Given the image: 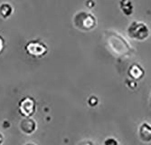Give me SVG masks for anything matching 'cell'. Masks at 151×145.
Returning <instances> with one entry per match:
<instances>
[{"mask_svg": "<svg viewBox=\"0 0 151 145\" xmlns=\"http://www.w3.org/2000/svg\"><path fill=\"white\" fill-rule=\"evenodd\" d=\"M20 128L25 134H32L36 130V123L30 117H24L20 123Z\"/></svg>", "mask_w": 151, "mask_h": 145, "instance_id": "8992f818", "label": "cell"}, {"mask_svg": "<svg viewBox=\"0 0 151 145\" xmlns=\"http://www.w3.org/2000/svg\"><path fill=\"white\" fill-rule=\"evenodd\" d=\"M25 50L27 54L34 57H42L47 53V46L42 42L33 40L27 43Z\"/></svg>", "mask_w": 151, "mask_h": 145, "instance_id": "277c9868", "label": "cell"}, {"mask_svg": "<svg viewBox=\"0 0 151 145\" xmlns=\"http://www.w3.org/2000/svg\"><path fill=\"white\" fill-rule=\"evenodd\" d=\"M103 41L107 50L116 58H126L130 56L133 53V48L129 42L114 31H104Z\"/></svg>", "mask_w": 151, "mask_h": 145, "instance_id": "6da1fadb", "label": "cell"}, {"mask_svg": "<svg viewBox=\"0 0 151 145\" xmlns=\"http://www.w3.org/2000/svg\"><path fill=\"white\" fill-rule=\"evenodd\" d=\"M144 70L139 64L134 63L129 69V75L133 80H139L144 76Z\"/></svg>", "mask_w": 151, "mask_h": 145, "instance_id": "ba28073f", "label": "cell"}, {"mask_svg": "<svg viewBox=\"0 0 151 145\" xmlns=\"http://www.w3.org/2000/svg\"><path fill=\"white\" fill-rule=\"evenodd\" d=\"M129 36L137 41H143L149 35L147 25L140 21H133L128 27Z\"/></svg>", "mask_w": 151, "mask_h": 145, "instance_id": "3957f363", "label": "cell"}, {"mask_svg": "<svg viewBox=\"0 0 151 145\" xmlns=\"http://www.w3.org/2000/svg\"><path fill=\"white\" fill-rule=\"evenodd\" d=\"M36 110V104L34 98L26 96L19 102V111L24 117H31Z\"/></svg>", "mask_w": 151, "mask_h": 145, "instance_id": "5b68a950", "label": "cell"}, {"mask_svg": "<svg viewBox=\"0 0 151 145\" xmlns=\"http://www.w3.org/2000/svg\"><path fill=\"white\" fill-rule=\"evenodd\" d=\"M150 104H151V95H150Z\"/></svg>", "mask_w": 151, "mask_h": 145, "instance_id": "4fadbf2b", "label": "cell"}, {"mask_svg": "<svg viewBox=\"0 0 151 145\" xmlns=\"http://www.w3.org/2000/svg\"><path fill=\"white\" fill-rule=\"evenodd\" d=\"M139 137L144 142L151 141V125L148 123H143L139 128Z\"/></svg>", "mask_w": 151, "mask_h": 145, "instance_id": "52a82bcc", "label": "cell"}, {"mask_svg": "<svg viewBox=\"0 0 151 145\" xmlns=\"http://www.w3.org/2000/svg\"><path fill=\"white\" fill-rule=\"evenodd\" d=\"M4 46H5V41H4V39L3 37L0 35V54L3 52L4 50Z\"/></svg>", "mask_w": 151, "mask_h": 145, "instance_id": "30bf717a", "label": "cell"}, {"mask_svg": "<svg viewBox=\"0 0 151 145\" xmlns=\"http://www.w3.org/2000/svg\"><path fill=\"white\" fill-rule=\"evenodd\" d=\"M108 143H109V144H111V143L117 144V143H118V141H117L116 140H113V138H111V141H109V140H108V141H105V144H108Z\"/></svg>", "mask_w": 151, "mask_h": 145, "instance_id": "8fae6325", "label": "cell"}, {"mask_svg": "<svg viewBox=\"0 0 151 145\" xmlns=\"http://www.w3.org/2000/svg\"><path fill=\"white\" fill-rule=\"evenodd\" d=\"M3 142V135L0 133V143H2Z\"/></svg>", "mask_w": 151, "mask_h": 145, "instance_id": "7c38bea8", "label": "cell"}, {"mask_svg": "<svg viewBox=\"0 0 151 145\" xmlns=\"http://www.w3.org/2000/svg\"><path fill=\"white\" fill-rule=\"evenodd\" d=\"M13 13V7L6 3H3L0 5V16L3 18L9 17Z\"/></svg>", "mask_w": 151, "mask_h": 145, "instance_id": "9c48e42d", "label": "cell"}, {"mask_svg": "<svg viewBox=\"0 0 151 145\" xmlns=\"http://www.w3.org/2000/svg\"><path fill=\"white\" fill-rule=\"evenodd\" d=\"M73 24L78 30L89 32L96 27L97 19L91 13L86 11H79L73 17Z\"/></svg>", "mask_w": 151, "mask_h": 145, "instance_id": "7a4b0ae2", "label": "cell"}]
</instances>
